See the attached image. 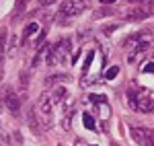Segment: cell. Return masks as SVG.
Returning a JSON list of instances; mask_svg holds the SVG:
<instances>
[{
    "instance_id": "7",
    "label": "cell",
    "mask_w": 154,
    "mask_h": 146,
    "mask_svg": "<svg viewBox=\"0 0 154 146\" xmlns=\"http://www.w3.org/2000/svg\"><path fill=\"white\" fill-rule=\"evenodd\" d=\"M27 123H29V128L33 130L35 136H39L43 132V122H41V117H39L35 107H29V111H27Z\"/></svg>"
},
{
    "instance_id": "11",
    "label": "cell",
    "mask_w": 154,
    "mask_h": 146,
    "mask_svg": "<svg viewBox=\"0 0 154 146\" xmlns=\"http://www.w3.org/2000/svg\"><path fill=\"white\" fill-rule=\"evenodd\" d=\"M128 21H142V19H146V17H150V11L146 8V6H142V8H136V11H130L123 14Z\"/></svg>"
},
{
    "instance_id": "8",
    "label": "cell",
    "mask_w": 154,
    "mask_h": 146,
    "mask_svg": "<svg viewBox=\"0 0 154 146\" xmlns=\"http://www.w3.org/2000/svg\"><path fill=\"white\" fill-rule=\"evenodd\" d=\"M6 43H8V33L6 29L0 31V80L4 76V56H6Z\"/></svg>"
},
{
    "instance_id": "20",
    "label": "cell",
    "mask_w": 154,
    "mask_h": 146,
    "mask_svg": "<svg viewBox=\"0 0 154 146\" xmlns=\"http://www.w3.org/2000/svg\"><path fill=\"white\" fill-rule=\"evenodd\" d=\"M144 72H154V64H146L144 66Z\"/></svg>"
},
{
    "instance_id": "25",
    "label": "cell",
    "mask_w": 154,
    "mask_h": 146,
    "mask_svg": "<svg viewBox=\"0 0 154 146\" xmlns=\"http://www.w3.org/2000/svg\"><path fill=\"white\" fill-rule=\"evenodd\" d=\"M152 12H154V6H152Z\"/></svg>"
},
{
    "instance_id": "14",
    "label": "cell",
    "mask_w": 154,
    "mask_h": 146,
    "mask_svg": "<svg viewBox=\"0 0 154 146\" xmlns=\"http://www.w3.org/2000/svg\"><path fill=\"white\" fill-rule=\"evenodd\" d=\"M27 2H29V0H17V4H14V11H12V14H14L12 19H14V21H17V19H19V17H21V14L25 12V8H27Z\"/></svg>"
},
{
    "instance_id": "18",
    "label": "cell",
    "mask_w": 154,
    "mask_h": 146,
    "mask_svg": "<svg viewBox=\"0 0 154 146\" xmlns=\"http://www.w3.org/2000/svg\"><path fill=\"white\" fill-rule=\"evenodd\" d=\"M115 29H117V25H107V27H103V33H105V35H111Z\"/></svg>"
},
{
    "instance_id": "4",
    "label": "cell",
    "mask_w": 154,
    "mask_h": 146,
    "mask_svg": "<svg viewBox=\"0 0 154 146\" xmlns=\"http://www.w3.org/2000/svg\"><path fill=\"white\" fill-rule=\"evenodd\" d=\"M0 99H2V103L6 105V109L11 111L14 117H19V113H21V97L12 91V86H2Z\"/></svg>"
},
{
    "instance_id": "6",
    "label": "cell",
    "mask_w": 154,
    "mask_h": 146,
    "mask_svg": "<svg viewBox=\"0 0 154 146\" xmlns=\"http://www.w3.org/2000/svg\"><path fill=\"white\" fill-rule=\"evenodd\" d=\"M131 136H134V140H136L138 144H142V146H152L154 130H150V128H138V126H134V128H131Z\"/></svg>"
},
{
    "instance_id": "3",
    "label": "cell",
    "mask_w": 154,
    "mask_h": 146,
    "mask_svg": "<svg viewBox=\"0 0 154 146\" xmlns=\"http://www.w3.org/2000/svg\"><path fill=\"white\" fill-rule=\"evenodd\" d=\"M37 113H39V117H41V122H43V128H51L54 126V101L49 95H41L39 97V103H37Z\"/></svg>"
},
{
    "instance_id": "21",
    "label": "cell",
    "mask_w": 154,
    "mask_h": 146,
    "mask_svg": "<svg viewBox=\"0 0 154 146\" xmlns=\"http://www.w3.org/2000/svg\"><path fill=\"white\" fill-rule=\"evenodd\" d=\"M99 2H101V4H113L115 0H99Z\"/></svg>"
},
{
    "instance_id": "2",
    "label": "cell",
    "mask_w": 154,
    "mask_h": 146,
    "mask_svg": "<svg viewBox=\"0 0 154 146\" xmlns=\"http://www.w3.org/2000/svg\"><path fill=\"white\" fill-rule=\"evenodd\" d=\"M70 49H72V39L70 37H64L56 45H51V51H49V56H48V64L49 66L64 64V60H66L68 54H70Z\"/></svg>"
},
{
    "instance_id": "5",
    "label": "cell",
    "mask_w": 154,
    "mask_h": 146,
    "mask_svg": "<svg viewBox=\"0 0 154 146\" xmlns=\"http://www.w3.org/2000/svg\"><path fill=\"white\" fill-rule=\"evenodd\" d=\"M84 8H86V2L84 0H64L60 4V14L66 17V19H70L74 14H80Z\"/></svg>"
},
{
    "instance_id": "10",
    "label": "cell",
    "mask_w": 154,
    "mask_h": 146,
    "mask_svg": "<svg viewBox=\"0 0 154 146\" xmlns=\"http://www.w3.org/2000/svg\"><path fill=\"white\" fill-rule=\"evenodd\" d=\"M49 51H51V45H49V43H45V45L41 43V45H39V49H37V54H35V58H33V68H37V66H39L43 60H48Z\"/></svg>"
},
{
    "instance_id": "9",
    "label": "cell",
    "mask_w": 154,
    "mask_h": 146,
    "mask_svg": "<svg viewBox=\"0 0 154 146\" xmlns=\"http://www.w3.org/2000/svg\"><path fill=\"white\" fill-rule=\"evenodd\" d=\"M148 33H144V31H140V33H134V35H130L128 37V39H125V41H123V48L125 49H134V48H138V45H140V43H142L144 39H148Z\"/></svg>"
},
{
    "instance_id": "12",
    "label": "cell",
    "mask_w": 154,
    "mask_h": 146,
    "mask_svg": "<svg viewBox=\"0 0 154 146\" xmlns=\"http://www.w3.org/2000/svg\"><path fill=\"white\" fill-rule=\"evenodd\" d=\"M39 29V25H37V21H31V23L25 27V33H23V43H27L29 41V37L35 35V31Z\"/></svg>"
},
{
    "instance_id": "1",
    "label": "cell",
    "mask_w": 154,
    "mask_h": 146,
    "mask_svg": "<svg viewBox=\"0 0 154 146\" xmlns=\"http://www.w3.org/2000/svg\"><path fill=\"white\" fill-rule=\"evenodd\" d=\"M128 101H130L131 107L136 111H140V113H150V111H154V99L146 91H140L136 86H131L130 91H128Z\"/></svg>"
},
{
    "instance_id": "13",
    "label": "cell",
    "mask_w": 154,
    "mask_h": 146,
    "mask_svg": "<svg viewBox=\"0 0 154 146\" xmlns=\"http://www.w3.org/2000/svg\"><path fill=\"white\" fill-rule=\"evenodd\" d=\"M27 91H29V86H27V72H21V76H19V93H21V99L27 97Z\"/></svg>"
},
{
    "instance_id": "16",
    "label": "cell",
    "mask_w": 154,
    "mask_h": 146,
    "mask_svg": "<svg viewBox=\"0 0 154 146\" xmlns=\"http://www.w3.org/2000/svg\"><path fill=\"white\" fill-rule=\"evenodd\" d=\"M82 122H84V126H86L88 130H95V120H93V115H91V113H84V115H82Z\"/></svg>"
},
{
    "instance_id": "23",
    "label": "cell",
    "mask_w": 154,
    "mask_h": 146,
    "mask_svg": "<svg viewBox=\"0 0 154 146\" xmlns=\"http://www.w3.org/2000/svg\"><path fill=\"white\" fill-rule=\"evenodd\" d=\"M125 2H142L144 4V0H125Z\"/></svg>"
},
{
    "instance_id": "19",
    "label": "cell",
    "mask_w": 154,
    "mask_h": 146,
    "mask_svg": "<svg viewBox=\"0 0 154 146\" xmlns=\"http://www.w3.org/2000/svg\"><path fill=\"white\" fill-rule=\"evenodd\" d=\"M54 2H56V0H39L41 6H49V4H54Z\"/></svg>"
},
{
    "instance_id": "24",
    "label": "cell",
    "mask_w": 154,
    "mask_h": 146,
    "mask_svg": "<svg viewBox=\"0 0 154 146\" xmlns=\"http://www.w3.org/2000/svg\"><path fill=\"white\" fill-rule=\"evenodd\" d=\"M152 146H154V136H152Z\"/></svg>"
},
{
    "instance_id": "22",
    "label": "cell",
    "mask_w": 154,
    "mask_h": 146,
    "mask_svg": "<svg viewBox=\"0 0 154 146\" xmlns=\"http://www.w3.org/2000/svg\"><path fill=\"white\" fill-rule=\"evenodd\" d=\"M76 146H86V144H84V140H76Z\"/></svg>"
},
{
    "instance_id": "15",
    "label": "cell",
    "mask_w": 154,
    "mask_h": 146,
    "mask_svg": "<svg viewBox=\"0 0 154 146\" xmlns=\"http://www.w3.org/2000/svg\"><path fill=\"white\" fill-rule=\"evenodd\" d=\"M66 97H68V91H66L64 86H58V89L54 91V97H51V101H54V103H62Z\"/></svg>"
},
{
    "instance_id": "17",
    "label": "cell",
    "mask_w": 154,
    "mask_h": 146,
    "mask_svg": "<svg viewBox=\"0 0 154 146\" xmlns=\"http://www.w3.org/2000/svg\"><path fill=\"white\" fill-rule=\"evenodd\" d=\"M117 72H119L117 66H111V68L105 72V78H107V80H111V78H115V76H117Z\"/></svg>"
}]
</instances>
